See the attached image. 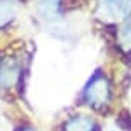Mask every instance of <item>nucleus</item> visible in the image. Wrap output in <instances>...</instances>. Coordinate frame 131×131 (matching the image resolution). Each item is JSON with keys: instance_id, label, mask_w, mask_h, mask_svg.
Instances as JSON below:
<instances>
[{"instance_id": "0eeeda50", "label": "nucleus", "mask_w": 131, "mask_h": 131, "mask_svg": "<svg viewBox=\"0 0 131 131\" xmlns=\"http://www.w3.org/2000/svg\"><path fill=\"white\" fill-rule=\"evenodd\" d=\"M117 42L122 52H131V23H124L117 33Z\"/></svg>"}, {"instance_id": "6e6552de", "label": "nucleus", "mask_w": 131, "mask_h": 131, "mask_svg": "<svg viewBox=\"0 0 131 131\" xmlns=\"http://www.w3.org/2000/svg\"><path fill=\"white\" fill-rule=\"evenodd\" d=\"M16 131H39L35 126H30V124H25V126H19Z\"/></svg>"}, {"instance_id": "f03ea898", "label": "nucleus", "mask_w": 131, "mask_h": 131, "mask_svg": "<svg viewBox=\"0 0 131 131\" xmlns=\"http://www.w3.org/2000/svg\"><path fill=\"white\" fill-rule=\"evenodd\" d=\"M131 14V0H98L96 16L108 25L124 23Z\"/></svg>"}, {"instance_id": "39448f33", "label": "nucleus", "mask_w": 131, "mask_h": 131, "mask_svg": "<svg viewBox=\"0 0 131 131\" xmlns=\"http://www.w3.org/2000/svg\"><path fill=\"white\" fill-rule=\"evenodd\" d=\"M61 7V0H37V10L42 18L51 19L54 18Z\"/></svg>"}, {"instance_id": "20e7f679", "label": "nucleus", "mask_w": 131, "mask_h": 131, "mask_svg": "<svg viewBox=\"0 0 131 131\" xmlns=\"http://www.w3.org/2000/svg\"><path fill=\"white\" fill-rule=\"evenodd\" d=\"M19 79V67L14 61H5L0 65V86L9 88Z\"/></svg>"}, {"instance_id": "423d86ee", "label": "nucleus", "mask_w": 131, "mask_h": 131, "mask_svg": "<svg viewBox=\"0 0 131 131\" xmlns=\"http://www.w3.org/2000/svg\"><path fill=\"white\" fill-rule=\"evenodd\" d=\"M16 16V7L10 0H0V28L7 26Z\"/></svg>"}, {"instance_id": "7ed1b4c3", "label": "nucleus", "mask_w": 131, "mask_h": 131, "mask_svg": "<svg viewBox=\"0 0 131 131\" xmlns=\"http://www.w3.org/2000/svg\"><path fill=\"white\" fill-rule=\"evenodd\" d=\"M61 131H100V124L91 115L75 114V115H70L63 122Z\"/></svg>"}, {"instance_id": "f257e3e1", "label": "nucleus", "mask_w": 131, "mask_h": 131, "mask_svg": "<svg viewBox=\"0 0 131 131\" xmlns=\"http://www.w3.org/2000/svg\"><path fill=\"white\" fill-rule=\"evenodd\" d=\"M81 98L93 110H103V108H107L112 101L110 79L101 70L94 72L91 75V79L86 82V86L82 88Z\"/></svg>"}]
</instances>
